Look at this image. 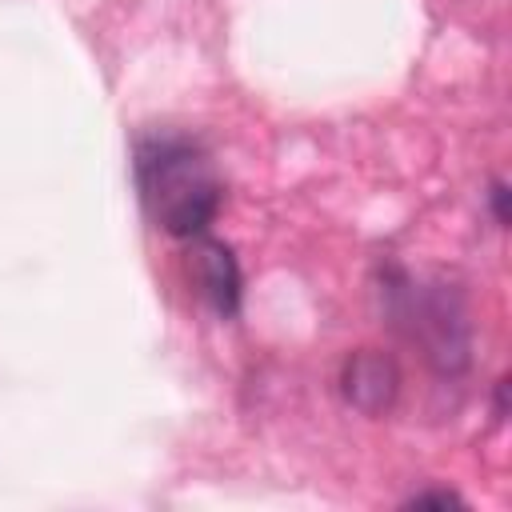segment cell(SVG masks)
<instances>
[{"mask_svg": "<svg viewBox=\"0 0 512 512\" xmlns=\"http://www.w3.org/2000/svg\"><path fill=\"white\" fill-rule=\"evenodd\" d=\"M196 280L208 296V304L220 312V316H232L236 304H240V268L232 260V252L216 240H204L196 248Z\"/></svg>", "mask_w": 512, "mask_h": 512, "instance_id": "cell-3", "label": "cell"}, {"mask_svg": "<svg viewBox=\"0 0 512 512\" xmlns=\"http://www.w3.org/2000/svg\"><path fill=\"white\" fill-rule=\"evenodd\" d=\"M504 200H508V188H504V184H492V208H496V220H500V224H508V208H504Z\"/></svg>", "mask_w": 512, "mask_h": 512, "instance_id": "cell-5", "label": "cell"}, {"mask_svg": "<svg viewBox=\"0 0 512 512\" xmlns=\"http://www.w3.org/2000/svg\"><path fill=\"white\" fill-rule=\"evenodd\" d=\"M340 380H344V396L360 412H368V416L384 412L396 400V384H400L396 364L388 356H380V352H356L344 364V376Z\"/></svg>", "mask_w": 512, "mask_h": 512, "instance_id": "cell-2", "label": "cell"}, {"mask_svg": "<svg viewBox=\"0 0 512 512\" xmlns=\"http://www.w3.org/2000/svg\"><path fill=\"white\" fill-rule=\"evenodd\" d=\"M136 176L144 204L164 232L188 240L212 224L220 208V184L192 140H144L136 152Z\"/></svg>", "mask_w": 512, "mask_h": 512, "instance_id": "cell-1", "label": "cell"}, {"mask_svg": "<svg viewBox=\"0 0 512 512\" xmlns=\"http://www.w3.org/2000/svg\"><path fill=\"white\" fill-rule=\"evenodd\" d=\"M408 504H444V508H448V504H460V496H456V492H420V496H412Z\"/></svg>", "mask_w": 512, "mask_h": 512, "instance_id": "cell-4", "label": "cell"}]
</instances>
